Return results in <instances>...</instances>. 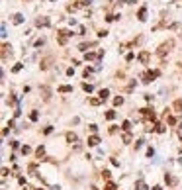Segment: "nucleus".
I'll list each match as a JSON object with an SVG mask.
<instances>
[{
    "mask_svg": "<svg viewBox=\"0 0 182 190\" xmlns=\"http://www.w3.org/2000/svg\"><path fill=\"white\" fill-rule=\"evenodd\" d=\"M124 104V98H122V96H116V98H114V106H122Z\"/></svg>",
    "mask_w": 182,
    "mask_h": 190,
    "instance_id": "a211bd4d",
    "label": "nucleus"
},
{
    "mask_svg": "<svg viewBox=\"0 0 182 190\" xmlns=\"http://www.w3.org/2000/svg\"><path fill=\"white\" fill-rule=\"evenodd\" d=\"M137 18H139L141 22L147 20V8H141V10H139V14H137Z\"/></svg>",
    "mask_w": 182,
    "mask_h": 190,
    "instance_id": "ddd939ff",
    "label": "nucleus"
},
{
    "mask_svg": "<svg viewBox=\"0 0 182 190\" xmlns=\"http://www.w3.org/2000/svg\"><path fill=\"white\" fill-rule=\"evenodd\" d=\"M104 190H116V184H114V182H108L104 186Z\"/></svg>",
    "mask_w": 182,
    "mask_h": 190,
    "instance_id": "a878e982",
    "label": "nucleus"
},
{
    "mask_svg": "<svg viewBox=\"0 0 182 190\" xmlns=\"http://www.w3.org/2000/svg\"><path fill=\"white\" fill-rule=\"evenodd\" d=\"M12 22L16 24V26H18V24H24V16H22V14H14V16H12Z\"/></svg>",
    "mask_w": 182,
    "mask_h": 190,
    "instance_id": "9b49d317",
    "label": "nucleus"
},
{
    "mask_svg": "<svg viewBox=\"0 0 182 190\" xmlns=\"http://www.w3.org/2000/svg\"><path fill=\"white\" fill-rule=\"evenodd\" d=\"M30 151H32V149H30V147H27V145H24V147H22V153H24V155H27V153H30Z\"/></svg>",
    "mask_w": 182,
    "mask_h": 190,
    "instance_id": "2f4dec72",
    "label": "nucleus"
},
{
    "mask_svg": "<svg viewBox=\"0 0 182 190\" xmlns=\"http://www.w3.org/2000/svg\"><path fill=\"white\" fill-rule=\"evenodd\" d=\"M67 75H69V77H72V75H74V67H71V69H67Z\"/></svg>",
    "mask_w": 182,
    "mask_h": 190,
    "instance_id": "f704fd0d",
    "label": "nucleus"
},
{
    "mask_svg": "<svg viewBox=\"0 0 182 190\" xmlns=\"http://www.w3.org/2000/svg\"><path fill=\"white\" fill-rule=\"evenodd\" d=\"M26 2H30V0H26Z\"/></svg>",
    "mask_w": 182,
    "mask_h": 190,
    "instance_id": "a19ab883",
    "label": "nucleus"
},
{
    "mask_svg": "<svg viewBox=\"0 0 182 190\" xmlns=\"http://www.w3.org/2000/svg\"><path fill=\"white\" fill-rule=\"evenodd\" d=\"M114 118H116V112H114V110L106 112V120H114Z\"/></svg>",
    "mask_w": 182,
    "mask_h": 190,
    "instance_id": "aec40b11",
    "label": "nucleus"
},
{
    "mask_svg": "<svg viewBox=\"0 0 182 190\" xmlns=\"http://www.w3.org/2000/svg\"><path fill=\"white\" fill-rule=\"evenodd\" d=\"M110 177H112V172H110V170H102V178H106V180H108Z\"/></svg>",
    "mask_w": 182,
    "mask_h": 190,
    "instance_id": "bb28decb",
    "label": "nucleus"
},
{
    "mask_svg": "<svg viewBox=\"0 0 182 190\" xmlns=\"http://www.w3.org/2000/svg\"><path fill=\"white\" fill-rule=\"evenodd\" d=\"M98 35H100V37H106V35H108V32H106V30H100V32H98Z\"/></svg>",
    "mask_w": 182,
    "mask_h": 190,
    "instance_id": "72a5a7b5",
    "label": "nucleus"
},
{
    "mask_svg": "<svg viewBox=\"0 0 182 190\" xmlns=\"http://www.w3.org/2000/svg\"><path fill=\"white\" fill-rule=\"evenodd\" d=\"M151 190H163V188H161V186H153Z\"/></svg>",
    "mask_w": 182,
    "mask_h": 190,
    "instance_id": "58836bf2",
    "label": "nucleus"
},
{
    "mask_svg": "<svg viewBox=\"0 0 182 190\" xmlns=\"http://www.w3.org/2000/svg\"><path fill=\"white\" fill-rule=\"evenodd\" d=\"M82 88H84L86 92H92V90H94V86H92V84H88V82H84V84H82Z\"/></svg>",
    "mask_w": 182,
    "mask_h": 190,
    "instance_id": "5701e85b",
    "label": "nucleus"
},
{
    "mask_svg": "<svg viewBox=\"0 0 182 190\" xmlns=\"http://www.w3.org/2000/svg\"><path fill=\"white\" fill-rule=\"evenodd\" d=\"M153 155H155V151H153V147H149L147 149V157H153Z\"/></svg>",
    "mask_w": 182,
    "mask_h": 190,
    "instance_id": "473e14b6",
    "label": "nucleus"
},
{
    "mask_svg": "<svg viewBox=\"0 0 182 190\" xmlns=\"http://www.w3.org/2000/svg\"><path fill=\"white\" fill-rule=\"evenodd\" d=\"M172 45H174V41H172V39L161 43V45H159V49H157V55H159V57H164V55H167V53L172 49Z\"/></svg>",
    "mask_w": 182,
    "mask_h": 190,
    "instance_id": "f257e3e1",
    "label": "nucleus"
},
{
    "mask_svg": "<svg viewBox=\"0 0 182 190\" xmlns=\"http://www.w3.org/2000/svg\"><path fill=\"white\" fill-rule=\"evenodd\" d=\"M35 26L37 27H47V26H51V22H49V18H37V20H35Z\"/></svg>",
    "mask_w": 182,
    "mask_h": 190,
    "instance_id": "39448f33",
    "label": "nucleus"
},
{
    "mask_svg": "<svg viewBox=\"0 0 182 190\" xmlns=\"http://www.w3.org/2000/svg\"><path fill=\"white\" fill-rule=\"evenodd\" d=\"M92 71H94V69H90V67H88V69H84V72H82V75H84V77H90Z\"/></svg>",
    "mask_w": 182,
    "mask_h": 190,
    "instance_id": "c756f323",
    "label": "nucleus"
},
{
    "mask_svg": "<svg viewBox=\"0 0 182 190\" xmlns=\"http://www.w3.org/2000/svg\"><path fill=\"white\" fill-rule=\"evenodd\" d=\"M169 124H170V125H174V124H176V118H172V116H170V118H169Z\"/></svg>",
    "mask_w": 182,
    "mask_h": 190,
    "instance_id": "4c0bfd02",
    "label": "nucleus"
},
{
    "mask_svg": "<svg viewBox=\"0 0 182 190\" xmlns=\"http://www.w3.org/2000/svg\"><path fill=\"white\" fill-rule=\"evenodd\" d=\"M135 186H137V188H139V190H149V188H147V186H145V182H143V180H139V182H137Z\"/></svg>",
    "mask_w": 182,
    "mask_h": 190,
    "instance_id": "4be33fe9",
    "label": "nucleus"
},
{
    "mask_svg": "<svg viewBox=\"0 0 182 190\" xmlns=\"http://www.w3.org/2000/svg\"><path fill=\"white\" fill-rule=\"evenodd\" d=\"M43 43H45V39H37V41H35V47H41Z\"/></svg>",
    "mask_w": 182,
    "mask_h": 190,
    "instance_id": "c9c22d12",
    "label": "nucleus"
},
{
    "mask_svg": "<svg viewBox=\"0 0 182 190\" xmlns=\"http://www.w3.org/2000/svg\"><path fill=\"white\" fill-rule=\"evenodd\" d=\"M149 51H141L139 53V61H141V63H143V65H147V63H149Z\"/></svg>",
    "mask_w": 182,
    "mask_h": 190,
    "instance_id": "423d86ee",
    "label": "nucleus"
},
{
    "mask_svg": "<svg viewBox=\"0 0 182 190\" xmlns=\"http://www.w3.org/2000/svg\"><path fill=\"white\" fill-rule=\"evenodd\" d=\"M35 155H37V157L41 159L43 155H45V147H43V145H41V147H37V151H35Z\"/></svg>",
    "mask_w": 182,
    "mask_h": 190,
    "instance_id": "f3484780",
    "label": "nucleus"
},
{
    "mask_svg": "<svg viewBox=\"0 0 182 190\" xmlns=\"http://www.w3.org/2000/svg\"><path fill=\"white\" fill-rule=\"evenodd\" d=\"M164 182L169 184V186H176V178L170 177V175H164Z\"/></svg>",
    "mask_w": 182,
    "mask_h": 190,
    "instance_id": "9d476101",
    "label": "nucleus"
},
{
    "mask_svg": "<svg viewBox=\"0 0 182 190\" xmlns=\"http://www.w3.org/2000/svg\"><path fill=\"white\" fill-rule=\"evenodd\" d=\"M88 127H90V131H92V133H96V131H98V125H96V124H90Z\"/></svg>",
    "mask_w": 182,
    "mask_h": 190,
    "instance_id": "7c9ffc66",
    "label": "nucleus"
},
{
    "mask_svg": "<svg viewBox=\"0 0 182 190\" xmlns=\"http://www.w3.org/2000/svg\"><path fill=\"white\" fill-rule=\"evenodd\" d=\"M164 131V125H157V133H163Z\"/></svg>",
    "mask_w": 182,
    "mask_h": 190,
    "instance_id": "e433bc0d",
    "label": "nucleus"
},
{
    "mask_svg": "<svg viewBox=\"0 0 182 190\" xmlns=\"http://www.w3.org/2000/svg\"><path fill=\"white\" fill-rule=\"evenodd\" d=\"M59 92H72V86L63 84V86H59Z\"/></svg>",
    "mask_w": 182,
    "mask_h": 190,
    "instance_id": "dca6fc26",
    "label": "nucleus"
},
{
    "mask_svg": "<svg viewBox=\"0 0 182 190\" xmlns=\"http://www.w3.org/2000/svg\"><path fill=\"white\" fill-rule=\"evenodd\" d=\"M92 45H96V43H82V45H80V51H86V49L92 47Z\"/></svg>",
    "mask_w": 182,
    "mask_h": 190,
    "instance_id": "b1692460",
    "label": "nucleus"
},
{
    "mask_svg": "<svg viewBox=\"0 0 182 190\" xmlns=\"http://www.w3.org/2000/svg\"><path fill=\"white\" fill-rule=\"evenodd\" d=\"M129 127H131V124H129V122H127V120H125L124 124H122V129H125V131H127V129H129Z\"/></svg>",
    "mask_w": 182,
    "mask_h": 190,
    "instance_id": "cd10ccee",
    "label": "nucleus"
},
{
    "mask_svg": "<svg viewBox=\"0 0 182 190\" xmlns=\"http://www.w3.org/2000/svg\"><path fill=\"white\" fill-rule=\"evenodd\" d=\"M174 110L176 112H182V100H176V102H174Z\"/></svg>",
    "mask_w": 182,
    "mask_h": 190,
    "instance_id": "6ab92c4d",
    "label": "nucleus"
},
{
    "mask_svg": "<svg viewBox=\"0 0 182 190\" xmlns=\"http://www.w3.org/2000/svg\"><path fill=\"white\" fill-rule=\"evenodd\" d=\"M67 141H69V143H77V141H78L77 133H72V131H69V133H67Z\"/></svg>",
    "mask_w": 182,
    "mask_h": 190,
    "instance_id": "f8f14e48",
    "label": "nucleus"
},
{
    "mask_svg": "<svg viewBox=\"0 0 182 190\" xmlns=\"http://www.w3.org/2000/svg\"><path fill=\"white\" fill-rule=\"evenodd\" d=\"M108 96H110V90H108V88H102V90H100V98L106 100Z\"/></svg>",
    "mask_w": 182,
    "mask_h": 190,
    "instance_id": "2eb2a0df",
    "label": "nucleus"
},
{
    "mask_svg": "<svg viewBox=\"0 0 182 190\" xmlns=\"http://www.w3.org/2000/svg\"><path fill=\"white\" fill-rule=\"evenodd\" d=\"M102 55H104V51H98V53H86V55H84V59H86V61H96V59H100Z\"/></svg>",
    "mask_w": 182,
    "mask_h": 190,
    "instance_id": "20e7f679",
    "label": "nucleus"
},
{
    "mask_svg": "<svg viewBox=\"0 0 182 190\" xmlns=\"http://www.w3.org/2000/svg\"><path fill=\"white\" fill-rule=\"evenodd\" d=\"M51 63H53V59H51V57H47V59L41 61V65H39V67H41V69L45 71V69H49V67H51Z\"/></svg>",
    "mask_w": 182,
    "mask_h": 190,
    "instance_id": "1a4fd4ad",
    "label": "nucleus"
},
{
    "mask_svg": "<svg viewBox=\"0 0 182 190\" xmlns=\"http://www.w3.org/2000/svg\"><path fill=\"white\" fill-rule=\"evenodd\" d=\"M180 37H182V32H180Z\"/></svg>",
    "mask_w": 182,
    "mask_h": 190,
    "instance_id": "ea45409f",
    "label": "nucleus"
},
{
    "mask_svg": "<svg viewBox=\"0 0 182 190\" xmlns=\"http://www.w3.org/2000/svg\"><path fill=\"white\" fill-rule=\"evenodd\" d=\"M124 143H131V135L129 133H124Z\"/></svg>",
    "mask_w": 182,
    "mask_h": 190,
    "instance_id": "c85d7f7f",
    "label": "nucleus"
},
{
    "mask_svg": "<svg viewBox=\"0 0 182 190\" xmlns=\"http://www.w3.org/2000/svg\"><path fill=\"white\" fill-rule=\"evenodd\" d=\"M100 102H104V100H102V98H92V100H90V104H92V106H98Z\"/></svg>",
    "mask_w": 182,
    "mask_h": 190,
    "instance_id": "393cba45",
    "label": "nucleus"
},
{
    "mask_svg": "<svg viewBox=\"0 0 182 190\" xmlns=\"http://www.w3.org/2000/svg\"><path fill=\"white\" fill-rule=\"evenodd\" d=\"M37 118H39V114H37L35 110H33L32 114H30V120H32V122H37Z\"/></svg>",
    "mask_w": 182,
    "mask_h": 190,
    "instance_id": "412c9836",
    "label": "nucleus"
},
{
    "mask_svg": "<svg viewBox=\"0 0 182 190\" xmlns=\"http://www.w3.org/2000/svg\"><path fill=\"white\" fill-rule=\"evenodd\" d=\"M98 143H100V137H98V135H90V137H88V145H90V147H96Z\"/></svg>",
    "mask_w": 182,
    "mask_h": 190,
    "instance_id": "0eeeda50",
    "label": "nucleus"
},
{
    "mask_svg": "<svg viewBox=\"0 0 182 190\" xmlns=\"http://www.w3.org/2000/svg\"><path fill=\"white\" fill-rule=\"evenodd\" d=\"M141 114H143L145 118H151V120H155V114H153V108H145V110H141Z\"/></svg>",
    "mask_w": 182,
    "mask_h": 190,
    "instance_id": "6e6552de",
    "label": "nucleus"
},
{
    "mask_svg": "<svg viewBox=\"0 0 182 190\" xmlns=\"http://www.w3.org/2000/svg\"><path fill=\"white\" fill-rule=\"evenodd\" d=\"M159 75H161L159 71H147V72L143 75V82H145V84H149L151 80H153V79H157Z\"/></svg>",
    "mask_w": 182,
    "mask_h": 190,
    "instance_id": "f03ea898",
    "label": "nucleus"
},
{
    "mask_svg": "<svg viewBox=\"0 0 182 190\" xmlns=\"http://www.w3.org/2000/svg\"><path fill=\"white\" fill-rule=\"evenodd\" d=\"M41 92H43V100H49V98H51V92H49V88H47V86H43V88H41Z\"/></svg>",
    "mask_w": 182,
    "mask_h": 190,
    "instance_id": "4468645a",
    "label": "nucleus"
},
{
    "mask_svg": "<svg viewBox=\"0 0 182 190\" xmlns=\"http://www.w3.org/2000/svg\"><path fill=\"white\" fill-rule=\"evenodd\" d=\"M71 35H72L71 32H67V30H61V32H59V37H57V39H59V43H61V45H65V43H67V39H69Z\"/></svg>",
    "mask_w": 182,
    "mask_h": 190,
    "instance_id": "7ed1b4c3",
    "label": "nucleus"
}]
</instances>
